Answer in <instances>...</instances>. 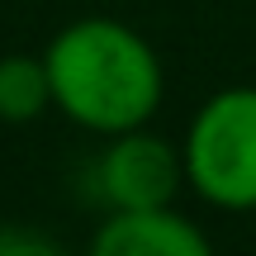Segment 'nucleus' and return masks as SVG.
<instances>
[{"label": "nucleus", "instance_id": "f257e3e1", "mask_svg": "<svg viewBox=\"0 0 256 256\" xmlns=\"http://www.w3.org/2000/svg\"><path fill=\"white\" fill-rule=\"evenodd\" d=\"M43 66L52 104L86 133L104 138L142 128L166 90L156 48L110 14H86L57 28L43 52Z\"/></svg>", "mask_w": 256, "mask_h": 256}, {"label": "nucleus", "instance_id": "7ed1b4c3", "mask_svg": "<svg viewBox=\"0 0 256 256\" xmlns=\"http://www.w3.org/2000/svg\"><path fill=\"white\" fill-rule=\"evenodd\" d=\"M185 185V162L156 133H114L95 162V190L110 209H166Z\"/></svg>", "mask_w": 256, "mask_h": 256}, {"label": "nucleus", "instance_id": "423d86ee", "mask_svg": "<svg viewBox=\"0 0 256 256\" xmlns=\"http://www.w3.org/2000/svg\"><path fill=\"white\" fill-rule=\"evenodd\" d=\"M0 256H72L52 232L28 223H0Z\"/></svg>", "mask_w": 256, "mask_h": 256}, {"label": "nucleus", "instance_id": "39448f33", "mask_svg": "<svg viewBox=\"0 0 256 256\" xmlns=\"http://www.w3.org/2000/svg\"><path fill=\"white\" fill-rule=\"evenodd\" d=\"M52 104V86H48L43 57L10 52L0 57V124H28Z\"/></svg>", "mask_w": 256, "mask_h": 256}, {"label": "nucleus", "instance_id": "20e7f679", "mask_svg": "<svg viewBox=\"0 0 256 256\" xmlns=\"http://www.w3.org/2000/svg\"><path fill=\"white\" fill-rule=\"evenodd\" d=\"M86 256H214L200 223L166 209H114L95 228Z\"/></svg>", "mask_w": 256, "mask_h": 256}, {"label": "nucleus", "instance_id": "f03ea898", "mask_svg": "<svg viewBox=\"0 0 256 256\" xmlns=\"http://www.w3.org/2000/svg\"><path fill=\"white\" fill-rule=\"evenodd\" d=\"M185 185L214 209H256V86H223L194 110L180 142Z\"/></svg>", "mask_w": 256, "mask_h": 256}]
</instances>
